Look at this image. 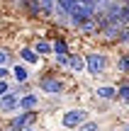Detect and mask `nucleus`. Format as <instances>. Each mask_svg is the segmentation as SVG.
Segmentation results:
<instances>
[{"mask_svg": "<svg viewBox=\"0 0 129 131\" xmlns=\"http://www.w3.org/2000/svg\"><path fill=\"white\" fill-rule=\"evenodd\" d=\"M76 131H102V124H100V119H93L90 117L88 122H83Z\"/></svg>", "mask_w": 129, "mask_h": 131, "instance_id": "obj_21", "label": "nucleus"}, {"mask_svg": "<svg viewBox=\"0 0 129 131\" xmlns=\"http://www.w3.org/2000/svg\"><path fill=\"white\" fill-rule=\"evenodd\" d=\"M122 27H124V24H107V27H102L100 32H97V39H102V41H107V44H117V34H120Z\"/></svg>", "mask_w": 129, "mask_h": 131, "instance_id": "obj_14", "label": "nucleus"}, {"mask_svg": "<svg viewBox=\"0 0 129 131\" xmlns=\"http://www.w3.org/2000/svg\"><path fill=\"white\" fill-rule=\"evenodd\" d=\"M17 107H19V112H34V109H39V107H42V97H39V92H37V90L24 92L22 97H19Z\"/></svg>", "mask_w": 129, "mask_h": 131, "instance_id": "obj_9", "label": "nucleus"}, {"mask_svg": "<svg viewBox=\"0 0 129 131\" xmlns=\"http://www.w3.org/2000/svg\"><path fill=\"white\" fill-rule=\"evenodd\" d=\"M76 5H78L76 0H56V10H58V12H63V15H68Z\"/></svg>", "mask_w": 129, "mask_h": 131, "instance_id": "obj_23", "label": "nucleus"}, {"mask_svg": "<svg viewBox=\"0 0 129 131\" xmlns=\"http://www.w3.org/2000/svg\"><path fill=\"white\" fill-rule=\"evenodd\" d=\"M117 49H129V24H124V27L120 29V34H117Z\"/></svg>", "mask_w": 129, "mask_h": 131, "instance_id": "obj_20", "label": "nucleus"}, {"mask_svg": "<svg viewBox=\"0 0 129 131\" xmlns=\"http://www.w3.org/2000/svg\"><path fill=\"white\" fill-rule=\"evenodd\" d=\"M110 131H120V129H110Z\"/></svg>", "mask_w": 129, "mask_h": 131, "instance_id": "obj_30", "label": "nucleus"}, {"mask_svg": "<svg viewBox=\"0 0 129 131\" xmlns=\"http://www.w3.org/2000/svg\"><path fill=\"white\" fill-rule=\"evenodd\" d=\"M85 56V73L90 78H102V75L110 73L112 68V56L107 51H100V49H90V51L83 53Z\"/></svg>", "mask_w": 129, "mask_h": 131, "instance_id": "obj_2", "label": "nucleus"}, {"mask_svg": "<svg viewBox=\"0 0 129 131\" xmlns=\"http://www.w3.org/2000/svg\"><path fill=\"white\" fill-rule=\"evenodd\" d=\"M66 70H68V73H76V75L78 73H85V56H83L81 51H78V53L71 51V53H68V68Z\"/></svg>", "mask_w": 129, "mask_h": 131, "instance_id": "obj_13", "label": "nucleus"}, {"mask_svg": "<svg viewBox=\"0 0 129 131\" xmlns=\"http://www.w3.org/2000/svg\"><path fill=\"white\" fill-rule=\"evenodd\" d=\"M120 131H129V124H122V126H120Z\"/></svg>", "mask_w": 129, "mask_h": 131, "instance_id": "obj_28", "label": "nucleus"}, {"mask_svg": "<svg viewBox=\"0 0 129 131\" xmlns=\"http://www.w3.org/2000/svg\"><path fill=\"white\" fill-rule=\"evenodd\" d=\"M88 119H90V109H85V107H68V109L61 112V126L66 131H76L83 122H88Z\"/></svg>", "mask_w": 129, "mask_h": 131, "instance_id": "obj_3", "label": "nucleus"}, {"mask_svg": "<svg viewBox=\"0 0 129 131\" xmlns=\"http://www.w3.org/2000/svg\"><path fill=\"white\" fill-rule=\"evenodd\" d=\"M95 97L100 102H117V85L107 83V85H97L95 88Z\"/></svg>", "mask_w": 129, "mask_h": 131, "instance_id": "obj_11", "label": "nucleus"}, {"mask_svg": "<svg viewBox=\"0 0 129 131\" xmlns=\"http://www.w3.org/2000/svg\"><path fill=\"white\" fill-rule=\"evenodd\" d=\"M54 63H56L58 70H66L68 68V56H54Z\"/></svg>", "mask_w": 129, "mask_h": 131, "instance_id": "obj_24", "label": "nucleus"}, {"mask_svg": "<svg viewBox=\"0 0 129 131\" xmlns=\"http://www.w3.org/2000/svg\"><path fill=\"white\" fill-rule=\"evenodd\" d=\"M34 90H37L39 95L58 97V95H66L68 90H71V80H68L58 68H51V70H44V73L37 75V80H34Z\"/></svg>", "mask_w": 129, "mask_h": 131, "instance_id": "obj_1", "label": "nucleus"}, {"mask_svg": "<svg viewBox=\"0 0 129 131\" xmlns=\"http://www.w3.org/2000/svg\"><path fill=\"white\" fill-rule=\"evenodd\" d=\"M24 131H37V129H34V126H32V129H24Z\"/></svg>", "mask_w": 129, "mask_h": 131, "instance_id": "obj_29", "label": "nucleus"}, {"mask_svg": "<svg viewBox=\"0 0 129 131\" xmlns=\"http://www.w3.org/2000/svg\"><path fill=\"white\" fill-rule=\"evenodd\" d=\"M12 63H17V56H15V51L10 46H5V44H0V66H12Z\"/></svg>", "mask_w": 129, "mask_h": 131, "instance_id": "obj_18", "label": "nucleus"}, {"mask_svg": "<svg viewBox=\"0 0 129 131\" xmlns=\"http://www.w3.org/2000/svg\"><path fill=\"white\" fill-rule=\"evenodd\" d=\"M17 102H19V97H17L15 92H5L3 97H0V114H5V117L17 114V112H19Z\"/></svg>", "mask_w": 129, "mask_h": 131, "instance_id": "obj_10", "label": "nucleus"}, {"mask_svg": "<svg viewBox=\"0 0 129 131\" xmlns=\"http://www.w3.org/2000/svg\"><path fill=\"white\" fill-rule=\"evenodd\" d=\"M51 49H54V56H68V53L73 51V49H71V41H68L66 37L51 39Z\"/></svg>", "mask_w": 129, "mask_h": 131, "instance_id": "obj_16", "label": "nucleus"}, {"mask_svg": "<svg viewBox=\"0 0 129 131\" xmlns=\"http://www.w3.org/2000/svg\"><path fill=\"white\" fill-rule=\"evenodd\" d=\"M15 56H17L19 63L29 66V68H37V66H42V56H39V53L32 49V44H19Z\"/></svg>", "mask_w": 129, "mask_h": 131, "instance_id": "obj_5", "label": "nucleus"}, {"mask_svg": "<svg viewBox=\"0 0 129 131\" xmlns=\"http://www.w3.org/2000/svg\"><path fill=\"white\" fill-rule=\"evenodd\" d=\"M93 19V12L90 10H85L83 5H76V7L68 12V27H73V29H78L81 24H85V22H90Z\"/></svg>", "mask_w": 129, "mask_h": 131, "instance_id": "obj_8", "label": "nucleus"}, {"mask_svg": "<svg viewBox=\"0 0 129 131\" xmlns=\"http://www.w3.org/2000/svg\"><path fill=\"white\" fill-rule=\"evenodd\" d=\"M37 122H39V109H34V112H17L12 117H7L5 131H24V129L37 126Z\"/></svg>", "mask_w": 129, "mask_h": 131, "instance_id": "obj_4", "label": "nucleus"}, {"mask_svg": "<svg viewBox=\"0 0 129 131\" xmlns=\"http://www.w3.org/2000/svg\"><path fill=\"white\" fill-rule=\"evenodd\" d=\"M29 90H32V83H12V80H10V92H15L17 97H22Z\"/></svg>", "mask_w": 129, "mask_h": 131, "instance_id": "obj_22", "label": "nucleus"}, {"mask_svg": "<svg viewBox=\"0 0 129 131\" xmlns=\"http://www.w3.org/2000/svg\"><path fill=\"white\" fill-rule=\"evenodd\" d=\"M10 80H12V83H32L34 80V70L29 68V66L17 61V63L10 66Z\"/></svg>", "mask_w": 129, "mask_h": 131, "instance_id": "obj_7", "label": "nucleus"}, {"mask_svg": "<svg viewBox=\"0 0 129 131\" xmlns=\"http://www.w3.org/2000/svg\"><path fill=\"white\" fill-rule=\"evenodd\" d=\"M5 3H10V5H15V7H19V3H22V0H5Z\"/></svg>", "mask_w": 129, "mask_h": 131, "instance_id": "obj_27", "label": "nucleus"}, {"mask_svg": "<svg viewBox=\"0 0 129 131\" xmlns=\"http://www.w3.org/2000/svg\"><path fill=\"white\" fill-rule=\"evenodd\" d=\"M22 15H27L29 19H42V10H39V0H22L19 3Z\"/></svg>", "mask_w": 129, "mask_h": 131, "instance_id": "obj_15", "label": "nucleus"}, {"mask_svg": "<svg viewBox=\"0 0 129 131\" xmlns=\"http://www.w3.org/2000/svg\"><path fill=\"white\" fill-rule=\"evenodd\" d=\"M5 92H10V80H0V97Z\"/></svg>", "mask_w": 129, "mask_h": 131, "instance_id": "obj_25", "label": "nucleus"}, {"mask_svg": "<svg viewBox=\"0 0 129 131\" xmlns=\"http://www.w3.org/2000/svg\"><path fill=\"white\" fill-rule=\"evenodd\" d=\"M0 80H10V68L7 66H0Z\"/></svg>", "mask_w": 129, "mask_h": 131, "instance_id": "obj_26", "label": "nucleus"}, {"mask_svg": "<svg viewBox=\"0 0 129 131\" xmlns=\"http://www.w3.org/2000/svg\"><path fill=\"white\" fill-rule=\"evenodd\" d=\"M115 85H117V102L129 104V78H120Z\"/></svg>", "mask_w": 129, "mask_h": 131, "instance_id": "obj_17", "label": "nucleus"}, {"mask_svg": "<svg viewBox=\"0 0 129 131\" xmlns=\"http://www.w3.org/2000/svg\"><path fill=\"white\" fill-rule=\"evenodd\" d=\"M32 49L42 56V61L44 58H51L54 56V49H51V39H44V37H37V39H32Z\"/></svg>", "mask_w": 129, "mask_h": 131, "instance_id": "obj_12", "label": "nucleus"}, {"mask_svg": "<svg viewBox=\"0 0 129 131\" xmlns=\"http://www.w3.org/2000/svg\"><path fill=\"white\" fill-rule=\"evenodd\" d=\"M112 70L120 78H129V49H117L112 56Z\"/></svg>", "mask_w": 129, "mask_h": 131, "instance_id": "obj_6", "label": "nucleus"}, {"mask_svg": "<svg viewBox=\"0 0 129 131\" xmlns=\"http://www.w3.org/2000/svg\"><path fill=\"white\" fill-rule=\"evenodd\" d=\"M39 10H42V17L51 22L54 10H56V0H39Z\"/></svg>", "mask_w": 129, "mask_h": 131, "instance_id": "obj_19", "label": "nucleus"}]
</instances>
